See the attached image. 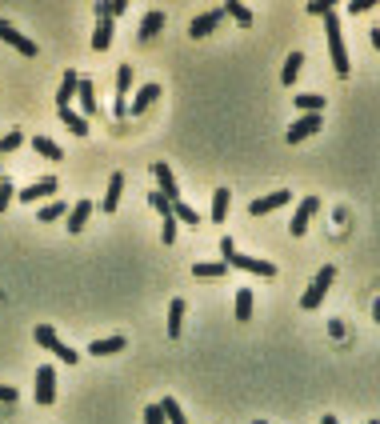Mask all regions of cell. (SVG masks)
<instances>
[{
    "label": "cell",
    "instance_id": "cell-12",
    "mask_svg": "<svg viewBox=\"0 0 380 424\" xmlns=\"http://www.w3.org/2000/svg\"><path fill=\"white\" fill-rule=\"evenodd\" d=\"M288 188H280V193H269V196H260V200H253L248 204V216H269V212H276L280 204H288Z\"/></svg>",
    "mask_w": 380,
    "mask_h": 424
},
{
    "label": "cell",
    "instance_id": "cell-43",
    "mask_svg": "<svg viewBox=\"0 0 380 424\" xmlns=\"http://www.w3.org/2000/svg\"><path fill=\"white\" fill-rule=\"evenodd\" d=\"M320 424H336V416H324V421H320Z\"/></svg>",
    "mask_w": 380,
    "mask_h": 424
},
{
    "label": "cell",
    "instance_id": "cell-6",
    "mask_svg": "<svg viewBox=\"0 0 380 424\" xmlns=\"http://www.w3.org/2000/svg\"><path fill=\"white\" fill-rule=\"evenodd\" d=\"M0 40H4V44H13L16 52H20V56H36V40H29V36L20 33V28H16V24H8V20H0Z\"/></svg>",
    "mask_w": 380,
    "mask_h": 424
},
{
    "label": "cell",
    "instance_id": "cell-4",
    "mask_svg": "<svg viewBox=\"0 0 380 424\" xmlns=\"http://www.w3.org/2000/svg\"><path fill=\"white\" fill-rule=\"evenodd\" d=\"M32 400L40 408H48L56 400V373H52V364H40V368H36V392H32Z\"/></svg>",
    "mask_w": 380,
    "mask_h": 424
},
{
    "label": "cell",
    "instance_id": "cell-11",
    "mask_svg": "<svg viewBox=\"0 0 380 424\" xmlns=\"http://www.w3.org/2000/svg\"><path fill=\"white\" fill-rule=\"evenodd\" d=\"M221 20H224V8H208V13H200V17L189 24V36H192V40H200V36H208Z\"/></svg>",
    "mask_w": 380,
    "mask_h": 424
},
{
    "label": "cell",
    "instance_id": "cell-44",
    "mask_svg": "<svg viewBox=\"0 0 380 424\" xmlns=\"http://www.w3.org/2000/svg\"><path fill=\"white\" fill-rule=\"evenodd\" d=\"M365 424H380V421H365Z\"/></svg>",
    "mask_w": 380,
    "mask_h": 424
},
{
    "label": "cell",
    "instance_id": "cell-26",
    "mask_svg": "<svg viewBox=\"0 0 380 424\" xmlns=\"http://www.w3.org/2000/svg\"><path fill=\"white\" fill-rule=\"evenodd\" d=\"M301 65H304V52H292V56H288L285 60V68H280V84H296V76H301Z\"/></svg>",
    "mask_w": 380,
    "mask_h": 424
},
{
    "label": "cell",
    "instance_id": "cell-27",
    "mask_svg": "<svg viewBox=\"0 0 380 424\" xmlns=\"http://www.w3.org/2000/svg\"><path fill=\"white\" fill-rule=\"evenodd\" d=\"M32 148L45 156V161H64V152H61V145L56 140H48V136H32Z\"/></svg>",
    "mask_w": 380,
    "mask_h": 424
},
{
    "label": "cell",
    "instance_id": "cell-31",
    "mask_svg": "<svg viewBox=\"0 0 380 424\" xmlns=\"http://www.w3.org/2000/svg\"><path fill=\"white\" fill-rule=\"evenodd\" d=\"M64 216V200H48L45 209L36 212V220H40V225H52V220H61Z\"/></svg>",
    "mask_w": 380,
    "mask_h": 424
},
{
    "label": "cell",
    "instance_id": "cell-7",
    "mask_svg": "<svg viewBox=\"0 0 380 424\" xmlns=\"http://www.w3.org/2000/svg\"><path fill=\"white\" fill-rule=\"evenodd\" d=\"M317 212H320V196H304L301 204H296V212H292V225H288L292 236H304V232H308V220H312Z\"/></svg>",
    "mask_w": 380,
    "mask_h": 424
},
{
    "label": "cell",
    "instance_id": "cell-45",
    "mask_svg": "<svg viewBox=\"0 0 380 424\" xmlns=\"http://www.w3.org/2000/svg\"><path fill=\"white\" fill-rule=\"evenodd\" d=\"M256 424H264V421H256Z\"/></svg>",
    "mask_w": 380,
    "mask_h": 424
},
{
    "label": "cell",
    "instance_id": "cell-3",
    "mask_svg": "<svg viewBox=\"0 0 380 424\" xmlns=\"http://www.w3.org/2000/svg\"><path fill=\"white\" fill-rule=\"evenodd\" d=\"M336 280V268L333 264H324V268H320L317 277H312V284H308V288H304V296H301V309H320V300H324V296H328V284H333Z\"/></svg>",
    "mask_w": 380,
    "mask_h": 424
},
{
    "label": "cell",
    "instance_id": "cell-16",
    "mask_svg": "<svg viewBox=\"0 0 380 424\" xmlns=\"http://www.w3.org/2000/svg\"><path fill=\"white\" fill-rule=\"evenodd\" d=\"M77 100H80V116H93V113H96V84L80 76V84H77Z\"/></svg>",
    "mask_w": 380,
    "mask_h": 424
},
{
    "label": "cell",
    "instance_id": "cell-9",
    "mask_svg": "<svg viewBox=\"0 0 380 424\" xmlns=\"http://www.w3.org/2000/svg\"><path fill=\"white\" fill-rule=\"evenodd\" d=\"M128 92H132V65H120L116 68V104H112L116 116L128 113Z\"/></svg>",
    "mask_w": 380,
    "mask_h": 424
},
{
    "label": "cell",
    "instance_id": "cell-46",
    "mask_svg": "<svg viewBox=\"0 0 380 424\" xmlns=\"http://www.w3.org/2000/svg\"><path fill=\"white\" fill-rule=\"evenodd\" d=\"M0 180H4V177H0Z\"/></svg>",
    "mask_w": 380,
    "mask_h": 424
},
{
    "label": "cell",
    "instance_id": "cell-35",
    "mask_svg": "<svg viewBox=\"0 0 380 424\" xmlns=\"http://www.w3.org/2000/svg\"><path fill=\"white\" fill-rule=\"evenodd\" d=\"M160 220H164V232H160V236H164V245H173V240H176V216H173V209L160 212Z\"/></svg>",
    "mask_w": 380,
    "mask_h": 424
},
{
    "label": "cell",
    "instance_id": "cell-28",
    "mask_svg": "<svg viewBox=\"0 0 380 424\" xmlns=\"http://www.w3.org/2000/svg\"><path fill=\"white\" fill-rule=\"evenodd\" d=\"M228 204H232V193L228 188H212V220H224Z\"/></svg>",
    "mask_w": 380,
    "mask_h": 424
},
{
    "label": "cell",
    "instance_id": "cell-22",
    "mask_svg": "<svg viewBox=\"0 0 380 424\" xmlns=\"http://www.w3.org/2000/svg\"><path fill=\"white\" fill-rule=\"evenodd\" d=\"M180 332H184V300H180V296H176L173 304H168V336H180Z\"/></svg>",
    "mask_w": 380,
    "mask_h": 424
},
{
    "label": "cell",
    "instance_id": "cell-21",
    "mask_svg": "<svg viewBox=\"0 0 380 424\" xmlns=\"http://www.w3.org/2000/svg\"><path fill=\"white\" fill-rule=\"evenodd\" d=\"M296 104V113L308 116V113H324V92H301V97L292 100Z\"/></svg>",
    "mask_w": 380,
    "mask_h": 424
},
{
    "label": "cell",
    "instance_id": "cell-5",
    "mask_svg": "<svg viewBox=\"0 0 380 424\" xmlns=\"http://www.w3.org/2000/svg\"><path fill=\"white\" fill-rule=\"evenodd\" d=\"M320 113H308V116H296L292 124H288V145H301V140H308V136H317L320 132Z\"/></svg>",
    "mask_w": 380,
    "mask_h": 424
},
{
    "label": "cell",
    "instance_id": "cell-24",
    "mask_svg": "<svg viewBox=\"0 0 380 424\" xmlns=\"http://www.w3.org/2000/svg\"><path fill=\"white\" fill-rule=\"evenodd\" d=\"M112 44V20L109 17H96V33H93V49L104 52Z\"/></svg>",
    "mask_w": 380,
    "mask_h": 424
},
{
    "label": "cell",
    "instance_id": "cell-8",
    "mask_svg": "<svg viewBox=\"0 0 380 424\" xmlns=\"http://www.w3.org/2000/svg\"><path fill=\"white\" fill-rule=\"evenodd\" d=\"M224 264H232V268H240V272H253V277H276V264L260 261V256H244V252H232Z\"/></svg>",
    "mask_w": 380,
    "mask_h": 424
},
{
    "label": "cell",
    "instance_id": "cell-29",
    "mask_svg": "<svg viewBox=\"0 0 380 424\" xmlns=\"http://www.w3.org/2000/svg\"><path fill=\"white\" fill-rule=\"evenodd\" d=\"M200 280H221V277H228V264H221V261H205V264H196L192 268Z\"/></svg>",
    "mask_w": 380,
    "mask_h": 424
},
{
    "label": "cell",
    "instance_id": "cell-40",
    "mask_svg": "<svg viewBox=\"0 0 380 424\" xmlns=\"http://www.w3.org/2000/svg\"><path fill=\"white\" fill-rule=\"evenodd\" d=\"M221 252H224V261H228V256L237 252V245H232V236H224V240H221Z\"/></svg>",
    "mask_w": 380,
    "mask_h": 424
},
{
    "label": "cell",
    "instance_id": "cell-23",
    "mask_svg": "<svg viewBox=\"0 0 380 424\" xmlns=\"http://www.w3.org/2000/svg\"><path fill=\"white\" fill-rule=\"evenodd\" d=\"M61 120H64V129L72 132V136H88V116L72 113V108H61Z\"/></svg>",
    "mask_w": 380,
    "mask_h": 424
},
{
    "label": "cell",
    "instance_id": "cell-36",
    "mask_svg": "<svg viewBox=\"0 0 380 424\" xmlns=\"http://www.w3.org/2000/svg\"><path fill=\"white\" fill-rule=\"evenodd\" d=\"M13 200H16V184H8V180H0V212L8 209Z\"/></svg>",
    "mask_w": 380,
    "mask_h": 424
},
{
    "label": "cell",
    "instance_id": "cell-30",
    "mask_svg": "<svg viewBox=\"0 0 380 424\" xmlns=\"http://www.w3.org/2000/svg\"><path fill=\"white\" fill-rule=\"evenodd\" d=\"M160 412H164V421H168V424H189V416L180 412V405H176L173 396H164V400H160Z\"/></svg>",
    "mask_w": 380,
    "mask_h": 424
},
{
    "label": "cell",
    "instance_id": "cell-1",
    "mask_svg": "<svg viewBox=\"0 0 380 424\" xmlns=\"http://www.w3.org/2000/svg\"><path fill=\"white\" fill-rule=\"evenodd\" d=\"M324 36H328V52H333V68L336 76H349V49H345V28H340V20H336V8L324 17Z\"/></svg>",
    "mask_w": 380,
    "mask_h": 424
},
{
    "label": "cell",
    "instance_id": "cell-19",
    "mask_svg": "<svg viewBox=\"0 0 380 424\" xmlns=\"http://www.w3.org/2000/svg\"><path fill=\"white\" fill-rule=\"evenodd\" d=\"M120 348H128L125 336H104V341L88 344V357H112V352H120Z\"/></svg>",
    "mask_w": 380,
    "mask_h": 424
},
{
    "label": "cell",
    "instance_id": "cell-13",
    "mask_svg": "<svg viewBox=\"0 0 380 424\" xmlns=\"http://www.w3.org/2000/svg\"><path fill=\"white\" fill-rule=\"evenodd\" d=\"M157 100H160V84H144V88H136V97H132V104H128V113L141 116V113H148Z\"/></svg>",
    "mask_w": 380,
    "mask_h": 424
},
{
    "label": "cell",
    "instance_id": "cell-38",
    "mask_svg": "<svg viewBox=\"0 0 380 424\" xmlns=\"http://www.w3.org/2000/svg\"><path fill=\"white\" fill-rule=\"evenodd\" d=\"M148 200H152V209H157V212H168V209H173V204H168V200H164L160 193H152Z\"/></svg>",
    "mask_w": 380,
    "mask_h": 424
},
{
    "label": "cell",
    "instance_id": "cell-39",
    "mask_svg": "<svg viewBox=\"0 0 380 424\" xmlns=\"http://www.w3.org/2000/svg\"><path fill=\"white\" fill-rule=\"evenodd\" d=\"M0 400H4V405H13V400H16V389H13V384H0Z\"/></svg>",
    "mask_w": 380,
    "mask_h": 424
},
{
    "label": "cell",
    "instance_id": "cell-14",
    "mask_svg": "<svg viewBox=\"0 0 380 424\" xmlns=\"http://www.w3.org/2000/svg\"><path fill=\"white\" fill-rule=\"evenodd\" d=\"M120 196H125V172H112V177H109V188H104V200H100V209H104V212H116V209H120Z\"/></svg>",
    "mask_w": 380,
    "mask_h": 424
},
{
    "label": "cell",
    "instance_id": "cell-42",
    "mask_svg": "<svg viewBox=\"0 0 380 424\" xmlns=\"http://www.w3.org/2000/svg\"><path fill=\"white\" fill-rule=\"evenodd\" d=\"M372 44H377V52H380V28H372Z\"/></svg>",
    "mask_w": 380,
    "mask_h": 424
},
{
    "label": "cell",
    "instance_id": "cell-17",
    "mask_svg": "<svg viewBox=\"0 0 380 424\" xmlns=\"http://www.w3.org/2000/svg\"><path fill=\"white\" fill-rule=\"evenodd\" d=\"M88 216H93V200H77V204L68 209V232H80L88 225Z\"/></svg>",
    "mask_w": 380,
    "mask_h": 424
},
{
    "label": "cell",
    "instance_id": "cell-2",
    "mask_svg": "<svg viewBox=\"0 0 380 424\" xmlns=\"http://www.w3.org/2000/svg\"><path fill=\"white\" fill-rule=\"evenodd\" d=\"M32 336H36V344H40V348H48V352H52L56 360H64V364H77V360H80V352H77V348H68V344L56 336V328H52V325H36V332H32Z\"/></svg>",
    "mask_w": 380,
    "mask_h": 424
},
{
    "label": "cell",
    "instance_id": "cell-41",
    "mask_svg": "<svg viewBox=\"0 0 380 424\" xmlns=\"http://www.w3.org/2000/svg\"><path fill=\"white\" fill-rule=\"evenodd\" d=\"M372 320H377V325H380V300H377V304H372Z\"/></svg>",
    "mask_w": 380,
    "mask_h": 424
},
{
    "label": "cell",
    "instance_id": "cell-15",
    "mask_svg": "<svg viewBox=\"0 0 380 424\" xmlns=\"http://www.w3.org/2000/svg\"><path fill=\"white\" fill-rule=\"evenodd\" d=\"M157 180H160V196L168 200V204H176L180 200V188H176V177L168 164H157Z\"/></svg>",
    "mask_w": 380,
    "mask_h": 424
},
{
    "label": "cell",
    "instance_id": "cell-25",
    "mask_svg": "<svg viewBox=\"0 0 380 424\" xmlns=\"http://www.w3.org/2000/svg\"><path fill=\"white\" fill-rule=\"evenodd\" d=\"M224 17H232L240 28H253V8H244L240 0H228V4H224Z\"/></svg>",
    "mask_w": 380,
    "mask_h": 424
},
{
    "label": "cell",
    "instance_id": "cell-33",
    "mask_svg": "<svg viewBox=\"0 0 380 424\" xmlns=\"http://www.w3.org/2000/svg\"><path fill=\"white\" fill-rule=\"evenodd\" d=\"M173 216H176V220H184V225H200L196 209H192V204H184V200H176V204H173Z\"/></svg>",
    "mask_w": 380,
    "mask_h": 424
},
{
    "label": "cell",
    "instance_id": "cell-18",
    "mask_svg": "<svg viewBox=\"0 0 380 424\" xmlns=\"http://www.w3.org/2000/svg\"><path fill=\"white\" fill-rule=\"evenodd\" d=\"M77 84H80V76L68 68V72H64V81H61V88H56V108H68V104H72V97H77Z\"/></svg>",
    "mask_w": 380,
    "mask_h": 424
},
{
    "label": "cell",
    "instance_id": "cell-32",
    "mask_svg": "<svg viewBox=\"0 0 380 424\" xmlns=\"http://www.w3.org/2000/svg\"><path fill=\"white\" fill-rule=\"evenodd\" d=\"M237 320H253V288L237 293Z\"/></svg>",
    "mask_w": 380,
    "mask_h": 424
},
{
    "label": "cell",
    "instance_id": "cell-20",
    "mask_svg": "<svg viewBox=\"0 0 380 424\" xmlns=\"http://www.w3.org/2000/svg\"><path fill=\"white\" fill-rule=\"evenodd\" d=\"M160 28H164V13H160V8H148V13H144V20H141V40L148 44Z\"/></svg>",
    "mask_w": 380,
    "mask_h": 424
},
{
    "label": "cell",
    "instance_id": "cell-34",
    "mask_svg": "<svg viewBox=\"0 0 380 424\" xmlns=\"http://www.w3.org/2000/svg\"><path fill=\"white\" fill-rule=\"evenodd\" d=\"M24 145V132H8V136H0V156H8L16 148Z\"/></svg>",
    "mask_w": 380,
    "mask_h": 424
},
{
    "label": "cell",
    "instance_id": "cell-10",
    "mask_svg": "<svg viewBox=\"0 0 380 424\" xmlns=\"http://www.w3.org/2000/svg\"><path fill=\"white\" fill-rule=\"evenodd\" d=\"M56 188H61L56 177H45V180H36V184H29V188H16V200H24V204H32V200H48Z\"/></svg>",
    "mask_w": 380,
    "mask_h": 424
},
{
    "label": "cell",
    "instance_id": "cell-37",
    "mask_svg": "<svg viewBox=\"0 0 380 424\" xmlns=\"http://www.w3.org/2000/svg\"><path fill=\"white\" fill-rule=\"evenodd\" d=\"M144 424H164V412H160V405H148V408H144Z\"/></svg>",
    "mask_w": 380,
    "mask_h": 424
}]
</instances>
